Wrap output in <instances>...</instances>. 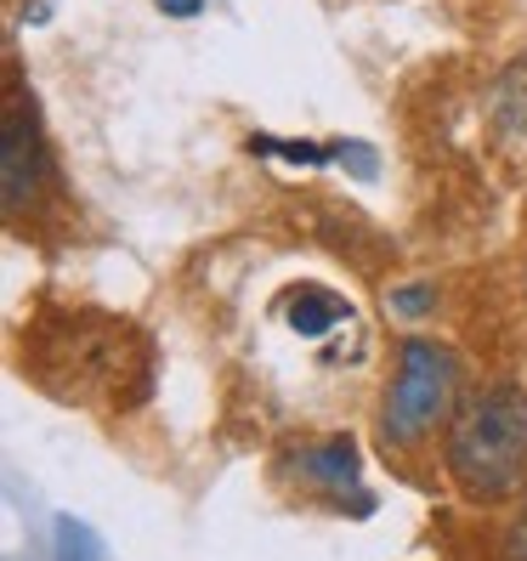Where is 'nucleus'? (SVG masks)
Wrapping results in <instances>:
<instances>
[{
	"label": "nucleus",
	"mask_w": 527,
	"mask_h": 561,
	"mask_svg": "<svg viewBox=\"0 0 527 561\" xmlns=\"http://www.w3.org/2000/svg\"><path fill=\"white\" fill-rule=\"evenodd\" d=\"M448 471L471 500H505L527 482V398L516 386L466 398L448 432Z\"/></svg>",
	"instance_id": "1"
},
{
	"label": "nucleus",
	"mask_w": 527,
	"mask_h": 561,
	"mask_svg": "<svg viewBox=\"0 0 527 561\" xmlns=\"http://www.w3.org/2000/svg\"><path fill=\"white\" fill-rule=\"evenodd\" d=\"M454 398V357L432 341H409L398 357V380L380 409V437L386 443H414L437 425V414Z\"/></svg>",
	"instance_id": "2"
},
{
	"label": "nucleus",
	"mask_w": 527,
	"mask_h": 561,
	"mask_svg": "<svg viewBox=\"0 0 527 561\" xmlns=\"http://www.w3.org/2000/svg\"><path fill=\"white\" fill-rule=\"evenodd\" d=\"M41 176H46L41 125H35V108L23 103V91H12V108H7V216H23V205L41 193Z\"/></svg>",
	"instance_id": "3"
},
{
	"label": "nucleus",
	"mask_w": 527,
	"mask_h": 561,
	"mask_svg": "<svg viewBox=\"0 0 527 561\" xmlns=\"http://www.w3.org/2000/svg\"><path fill=\"white\" fill-rule=\"evenodd\" d=\"M295 466H301V477H312L329 493H352L357 488V448H352V437L312 443V448L295 454Z\"/></svg>",
	"instance_id": "4"
},
{
	"label": "nucleus",
	"mask_w": 527,
	"mask_h": 561,
	"mask_svg": "<svg viewBox=\"0 0 527 561\" xmlns=\"http://www.w3.org/2000/svg\"><path fill=\"white\" fill-rule=\"evenodd\" d=\"M346 318H352V307L341 301V295L318 289V284H307V289L289 295V323L301 329V335H329V329L346 323Z\"/></svg>",
	"instance_id": "5"
},
{
	"label": "nucleus",
	"mask_w": 527,
	"mask_h": 561,
	"mask_svg": "<svg viewBox=\"0 0 527 561\" xmlns=\"http://www.w3.org/2000/svg\"><path fill=\"white\" fill-rule=\"evenodd\" d=\"M51 561H103V539H96L85 522L62 516V522H57V545H51Z\"/></svg>",
	"instance_id": "6"
},
{
	"label": "nucleus",
	"mask_w": 527,
	"mask_h": 561,
	"mask_svg": "<svg viewBox=\"0 0 527 561\" xmlns=\"http://www.w3.org/2000/svg\"><path fill=\"white\" fill-rule=\"evenodd\" d=\"M261 153H273V159H289V164H329V159H341V148H312V142H255Z\"/></svg>",
	"instance_id": "7"
},
{
	"label": "nucleus",
	"mask_w": 527,
	"mask_h": 561,
	"mask_svg": "<svg viewBox=\"0 0 527 561\" xmlns=\"http://www.w3.org/2000/svg\"><path fill=\"white\" fill-rule=\"evenodd\" d=\"M391 312H398V318H425V312H432V284L398 289V295H391Z\"/></svg>",
	"instance_id": "8"
},
{
	"label": "nucleus",
	"mask_w": 527,
	"mask_h": 561,
	"mask_svg": "<svg viewBox=\"0 0 527 561\" xmlns=\"http://www.w3.org/2000/svg\"><path fill=\"white\" fill-rule=\"evenodd\" d=\"M199 7H205V0H159L164 18H199Z\"/></svg>",
	"instance_id": "9"
},
{
	"label": "nucleus",
	"mask_w": 527,
	"mask_h": 561,
	"mask_svg": "<svg viewBox=\"0 0 527 561\" xmlns=\"http://www.w3.org/2000/svg\"><path fill=\"white\" fill-rule=\"evenodd\" d=\"M511 561H527V516L516 522V534H511Z\"/></svg>",
	"instance_id": "10"
}]
</instances>
